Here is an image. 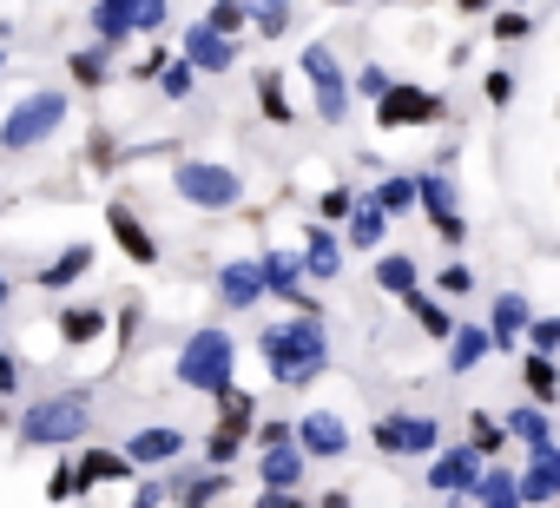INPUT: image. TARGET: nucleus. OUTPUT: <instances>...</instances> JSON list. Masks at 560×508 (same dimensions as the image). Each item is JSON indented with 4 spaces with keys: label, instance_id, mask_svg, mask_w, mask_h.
<instances>
[{
    "label": "nucleus",
    "instance_id": "obj_33",
    "mask_svg": "<svg viewBox=\"0 0 560 508\" xmlns=\"http://www.w3.org/2000/svg\"><path fill=\"white\" fill-rule=\"evenodd\" d=\"M172 495H178V508H211L218 495H224V469H211V475H178V482H165Z\"/></svg>",
    "mask_w": 560,
    "mask_h": 508
},
{
    "label": "nucleus",
    "instance_id": "obj_55",
    "mask_svg": "<svg viewBox=\"0 0 560 508\" xmlns=\"http://www.w3.org/2000/svg\"><path fill=\"white\" fill-rule=\"evenodd\" d=\"M317 508H350V495H343V488H330V495H324Z\"/></svg>",
    "mask_w": 560,
    "mask_h": 508
},
{
    "label": "nucleus",
    "instance_id": "obj_47",
    "mask_svg": "<svg viewBox=\"0 0 560 508\" xmlns=\"http://www.w3.org/2000/svg\"><path fill=\"white\" fill-rule=\"evenodd\" d=\"M284 442H298V423H284V416L257 423V449H284Z\"/></svg>",
    "mask_w": 560,
    "mask_h": 508
},
{
    "label": "nucleus",
    "instance_id": "obj_38",
    "mask_svg": "<svg viewBox=\"0 0 560 508\" xmlns=\"http://www.w3.org/2000/svg\"><path fill=\"white\" fill-rule=\"evenodd\" d=\"M357 205H363V198H357L350 185H330V192L317 198V224H350V218H357Z\"/></svg>",
    "mask_w": 560,
    "mask_h": 508
},
{
    "label": "nucleus",
    "instance_id": "obj_53",
    "mask_svg": "<svg viewBox=\"0 0 560 508\" xmlns=\"http://www.w3.org/2000/svg\"><path fill=\"white\" fill-rule=\"evenodd\" d=\"M132 337H139V304L119 311V350H132Z\"/></svg>",
    "mask_w": 560,
    "mask_h": 508
},
{
    "label": "nucleus",
    "instance_id": "obj_19",
    "mask_svg": "<svg viewBox=\"0 0 560 508\" xmlns=\"http://www.w3.org/2000/svg\"><path fill=\"white\" fill-rule=\"evenodd\" d=\"M402 311H409V324H416L422 337H435V344H448V337L462 331V318L442 304V291H409V298H402Z\"/></svg>",
    "mask_w": 560,
    "mask_h": 508
},
{
    "label": "nucleus",
    "instance_id": "obj_17",
    "mask_svg": "<svg viewBox=\"0 0 560 508\" xmlns=\"http://www.w3.org/2000/svg\"><path fill=\"white\" fill-rule=\"evenodd\" d=\"M527 324H534V304H527L521 291H494V298H488V331H494V350H514V344L527 337Z\"/></svg>",
    "mask_w": 560,
    "mask_h": 508
},
{
    "label": "nucleus",
    "instance_id": "obj_30",
    "mask_svg": "<svg viewBox=\"0 0 560 508\" xmlns=\"http://www.w3.org/2000/svg\"><path fill=\"white\" fill-rule=\"evenodd\" d=\"M250 86H257V113H264L270 126H291V119H298V106L284 100V73H277V67H257Z\"/></svg>",
    "mask_w": 560,
    "mask_h": 508
},
{
    "label": "nucleus",
    "instance_id": "obj_12",
    "mask_svg": "<svg viewBox=\"0 0 560 508\" xmlns=\"http://www.w3.org/2000/svg\"><path fill=\"white\" fill-rule=\"evenodd\" d=\"M264 285H270V298H284L298 318H324V304L304 298V258H291V251H264Z\"/></svg>",
    "mask_w": 560,
    "mask_h": 508
},
{
    "label": "nucleus",
    "instance_id": "obj_1",
    "mask_svg": "<svg viewBox=\"0 0 560 508\" xmlns=\"http://www.w3.org/2000/svg\"><path fill=\"white\" fill-rule=\"evenodd\" d=\"M257 357L270 363V383L284 390H311L324 370H330V337H324V318H291V324H270L257 337Z\"/></svg>",
    "mask_w": 560,
    "mask_h": 508
},
{
    "label": "nucleus",
    "instance_id": "obj_6",
    "mask_svg": "<svg viewBox=\"0 0 560 508\" xmlns=\"http://www.w3.org/2000/svg\"><path fill=\"white\" fill-rule=\"evenodd\" d=\"M298 67H304V80H311L317 119H324V126H343V119H350V100H357V80L337 67V54L317 41V47H304V54H298Z\"/></svg>",
    "mask_w": 560,
    "mask_h": 508
},
{
    "label": "nucleus",
    "instance_id": "obj_2",
    "mask_svg": "<svg viewBox=\"0 0 560 508\" xmlns=\"http://www.w3.org/2000/svg\"><path fill=\"white\" fill-rule=\"evenodd\" d=\"M172 377H178L185 390H198V396H224V390H231V377H237V344H231V331H218V324L191 331V337L178 344Z\"/></svg>",
    "mask_w": 560,
    "mask_h": 508
},
{
    "label": "nucleus",
    "instance_id": "obj_45",
    "mask_svg": "<svg viewBox=\"0 0 560 508\" xmlns=\"http://www.w3.org/2000/svg\"><path fill=\"white\" fill-rule=\"evenodd\" d=\"M527 350H547V357H553V350H560V318H540V311H534V324H527Z\"/></svg>",
    "mask_w": 560,
    "mask_h": 508
},
{
    "label": "nucleus",
    "instance_id": "obj_26",
    "mask_svg": "<svg viewBox=\"0 0 560 508\" xmlns=\"http://www.w3.org/2000/svg\"><path fill=\"white\" fill-rule=\"evenodd\" d=\"M86 272H93V244H67L54 265L34 272V285H40V291H67V285H80Z\"/></svg>",
    "mask_w": 560,
    "mask_h": 508
},
{
    "label": "nucleus",
    "instance_id": "obj_37",
    "mask_svg": "<svg viewBox=\"0 0 560 508\" xmlns=\"http://www.w3.org/2000/svg\"><path fill=\"white\" fill-rule=\"evenodd\" d=\"M488 34H494L501 47H521V41L534 34V14H521V8H494V14H488Z\"/></svg>",
    "mask_w": 560,
    "mask_h": 508
},
{
    "label": "nucleus",
    "instance_id": "obj_59",
    "mask_svg": "<svg viewBox=\"0 0 560 508\" xmlns=\"http://www.w3.org/2000/svg\"><path fill=\"white\" fill-rule=\"evenodd\" d=\"M0 423H14V416H8V403H0Z\"/></svg>",
    "mask_w": 560,
    "mask_h": 508
},
{
    "label": "nucleus",
    "instance_id": "obj_11",
    "mask_svg": "<svg viewBox=\"0 0 560 508\" xmlns=\"http://www.w3.org/2000/svg\"><path fill=\"white\" fill-rule=\"evenodd\" d=\"M298 449H304L311 462H337V455H350V429H343V416H337V409H304V416H298Z\"/></svg>",
    "mask_w": 560,
    "mask_h": 508
},
{
    "label": "nucleus",
    "instance_id": "obj_25",
    "mask_svg": "<svg viewBox=\"0 0 560 508\" xmlns=\"http://www.w3.org/2000/svg\"><path fill=\"white\" fill-rule=\"evenodd\" d=\"M508 416V436L514 442H527V449H547L553 442V423H547V403H534V396H521L514 409H501Z\"/></svg>",
    "mask_w": 560,
    "mask_h": 508
},
{
    "label": "nucleus",
    "instance_id": "obj_50",
    "mask_svg": "<svg viewBox=\"0 0 560 508\" xmlns=\"http://www.w3.org/2000/svg\"><path fill=\"white\" fill-rule=\"evenodd\" d=\"M429 224H435V238H442V244H468V218H462V211H448V218H429Z\"/></svg>",
    "mask_w": 560,
    "mask_h": 508
},
{
    "label": "nucleus",
    "instance_id": "obj_3",
    "mask_svg": "<svg viewBox=\"0 0 560 508\" xmlns=\"http://www.w3.org/2000/svg\"><path fill=\"white\" fill-rule=\"evenodd\" d=\"M93 429V390H60V396H40L34 409H21L14 436L27 449H60V442H80Z\"/></svg>",
    "mask_w": 560,
    "mask_h": 508
},
{
    "label": "nucleus",
    "instance_id": "obj_63",
    "mask_svg": "<svg viewBox=\"0 0 560 508\" xmlns=\"http://www.w3.org/2000/svg\"><path fill=\"white\" fill-rule=\"evenodd\" d=\"M553 185H560V172H553Z\"/></svg>",
    "mask_w": 560,
    "mask_h": 508
},
{
    "label": "nucleus",
    "instance_id": "obj_16",
    "mask_svg": "<svg viewBox=\"0 0 560 508\" xmlns=\"http://www.w3.org/2000/svg\"><path fill=\"white\" fill-rule=\"evenodd\" d=\"M521 501H527V508L560 501V449H553V442H547V449H527V462H521Z\"/></svg>",
    "mask_w": 560,
    "mask_h": 508
},
{
    "label": "nucleus",
    "instance_id": "obj_32",
    "mask_svg": "<svg viewBox=\"0 0 560 508\" xmlns=\"http://www.w3.org/2000/svg\"><path fill=\"white\" fill-rule=\"evenodd\" d=\"M106 318H113V311H100V304H73V311H60V344H67V350L93 344V337L106 331Z\"/></svg>",
    "mask_w": 560,
    "mask_h": 508
},
{
    "label": "nucleus",
    "instance_id": "obj_29",
    "mask_svg": "<svg viewBox=\"0 0 560 508\" xmlns=\"http://www.w3.org/2000/svg\"><path fill=\"white\" fill-rule=\"evenodd\" d=\"M211 403H218V429H224V436H257V396H250V390L231 383V390L211 396Z\"/></svg>",
    "mask_w": 560,
    "mask_h": 508
},
{
    "label": "nucleus",
    "instance_id": "obj_61",
    "mask_svg": "<svg viewBox=\"0 0 560 508\" xmlns=\"http://www.w3.org/2000/svg\"><path fill=\"white\" fill-rule=\"evenodd\" d=\"M376 8H396V0H376Z\"/></svg>",
    "mask_w": 560,
    "mask_h": 508
},
{
    "label": "nucleus",
    "instance_id": "obj_52",
    "mask_svg": "<svg viewBox=\"0 0 560 508\" xmlns=\"http://www.w3.org/2000/svg\"><path fill=\"white\" fill-rule=\"evenodd\" d=\"M14 390H21V357L0 350V396H14Z\"/></svg>",
    "mask_w": 560,
    "mask_h": 508
},
{
    "label": "nucleus",
    "instance_id": "obj_28",
    "mask_svg": "<svg viewBox=\"0 0 560 508\" xmlns=\"http://www.w3.org/2000/svg\"><path fill=\"white\" fill-rule=\"evenodd\" d=\"M73 469H80V488H100V482H126V475H132L139 462H132L126 449H86V455H80Z\"/></svg>",
    "mask_w": 560,
    "mask_h": 508
},
{
    "label": "nucleus",
    "instance_id": "obj_40",
    "mask_svg": "<svg viewBox=\"0 0 560 508\" xmlns=\"http://www.w3.org/2000/svg\"><path fill=\"white\" fill-rule=\"evenodd\" d=\"M67 73H73L80 86H100V80H106V47H80V54L67 60Z\"/></svg>",
    "mask_w": 560,
    "mask_h": 508
},
{
    "label": "nucleus",
    "instance_id": "obj_20",
    "mask_svg": "<svg viewBox=\"0 0 560 508\" xmlns=\"http://www.w3.org/2000/svg\"><path fill=\"white\" fill-rule=\"evenodd\" d=\"M481 357H494V331H488V324H475V318H462V331L448 337V377L481 370Z\"/></svg>",
    "mask_w": 560,
    "mask_h": 508
},
{
    "label": "nucleus",
    "instance_id": "obj_31",
    "mask_svg": "<svg viewBox=\"0 0 560 508\" xmlns=\"http://www.w3.org/2000/svg\"><path fill=\"white\" fill-rule=\"evenodd\" d=\"M389 218H409V211H422V178H409V172H389L376 192H370Z\"/></svg>",
    "mask_w": 560,
    "mask_h": 508
},
{
    "label": "nucleus",
    "instance_id": "obj_22",
    "mask_svg": "<svg viewBox=\"0 0 560 508\" xmlns=\"http://www.w3.org/2000/svg\"><path fill=\"white\" fill-rule=\"evenodd\" d=\"M370 278H376V291H383V298H409V291H422V265L409 258V251H376Z\"/></svg>",
    "mask_w": 560,
    "mask_h": 508
},
{
    "label": "nucleus",
    "instance_id": "obj_10",
    "mask_svg": "<svg viewBox=\"0 0 560 508\" xmlns=\"http://www.w3.org/2000/svg\"><path fill=\"white\" fill-rule=\"evenodd\" d=\"M481 469H488V455H481L475 442H455V449H435V455H429V488H435V495H475V482H481Z\"/></svg>",
    "mask_w": 560,
    "mask_h": 508
},
{
    "label": "nucleus",
    "instance_id": "obj_8",
    "mask_svg": "<svg viewBox=\"0 0 560 508\" xmlns=\"http://www.w3.org/2000/svg\"><path fill=\"white\" fill-rule=\"evenodd\" d=\"M442 119H448V100H442V93H429V86H409V80H396V86L376 100V126H383V132L442 126Z\"/></svg>",
    "mask_w": 560,
    "mask_h": 508
},
{
    "label": "nucleus",
    "instance_id": "obj_18",
    "mask_svg": "<svg viewBox=\"0 0 560 508\" xmlns=\"http://www.w3.org/2000/svg\"><path fill=\"white\" fill-rule=\"evenodd\" d=\"M343 238L330 231V224H311L304 231V278H317V285H330V278H343Z\"/></svg>",
    "mask_w": 560,
    "mask_h": 508
},
{
    "label": "nucleus",
    "instance_id": "obj_46",
    "mask_svg": "<svg viewBox=\"0 0 560 508\" xmlns=\"http://www.w3.org/2000/svg\"><path fill=\"white\" fill-rule=\"evenodd\" d=\"M250 27H257L264 41H284V34H291V8H264V14H250Z\"/></svg>",
    "mask_w": 560,
    "mask_h": 508
},
{
    "label": "nucleus",
    "instance_id": "obj_39",
    "mask_svg": "<svg viewBox=\"0 0 560 508\" xmlns=\"http://www.w3.org/2000/svg\"><path fill=\"white\" fill-rule=\"evenodd\" d=\"M205 21H211L218 34H231V41H237V34L250 27V8H244V0H211V14H205Z\"/></svg>",
    "mask_w": 560,
    "mask_h": 508
},
{
    "label": "nucleus",
    "instance_id": "obj_35",
    "mask_svg": "<svg viewBox=\"0 0 560 508\" xmlns=\"http://www.w3.org/2000/svg\"><path fill=\"white\" fill-rule=\"evenodd\" d=\"M501 501H521V475H508V469H481V482H475V508H501Z\"/></svg>",
    "mask_w": 560,
    "mask_h": 508
},
{
    "label": "nucleus",
    "instance_id": "obj_23",
    "mask_svg": "<svg viewBox=\"0 0 560 508\" xmlns=\"http://www.w3.org/2000/svg\"><path fill=\"white\" fill-rule=\"evenodd\" d=\"M304 469H311V455H304L298 442H284V449H264L257 482H264V488H298V482H304Z\"/></svg>",
    "mask_w": 560,
    "mask_h": 508
},
{
    "label": "nucleus",
    "instance_id": "obj_34",
    "mask_svg": "<svg viewBox=\"0 0 560 508\" xmlns=\"http://www.w3.org/2000/svg\"><path fill=\"white\" fill-rule=\"evenodd\" d=\"M468 442H475L481 455H501V449H508V416H494V409H468Z\"/></svg>",
    "mask_w": 560,
    "mask_h": 508
},
{
    "label": "nucleus",
    "instance_id": "obj_60",
    "mask_svg": "<svg viewBox=\"0 0 560 508\" xmlns=\"http://www.w3.org/2000/svg\"><path fill=\"white\" fill-rule=\"evenodd\" d=\"M501 508H527V501H501Z\"/></svg>",
    "mask_w": 560,
    "mask_h": 508
},
{
    "label": "nucleus",
    "instance_id": "obj_57",
    "mask_svg": "<svg viewBox=\"0 0 560 508\" xmlns=\"http://www.w3.org/2000/svg\"><path fill=\"white\" fill-rule=\"evenodd\" d=\"M0 304H8V278H0Z\"/></svg>",
    "mask_w": 560,
    "mask_h": 508
},
{
    "label": "nucleus",
    "instance_id": "obj_24",
    "mask_svg": "<svg viewBox=\"0 0 560 508\" xmlns=\"http://www.w3.org/2000/svg\"><path fill=\"white\" fill-rule=\"evenodd\" d=\"M521 396H534V403H560V363L547 357V350H527L521 357Z\"/></svg>",
    "mask_w": 560,
    "mask_h": 508
},
{
    "label": "nucleus",
    "instance_id": "obj_56",
    "mask_svg": "<svg viewBox=\"0 0 560 508\" xmlns=\"http://www.w3.org/2000/svg\"><path fill=\"white\" fill-rule=\"evenodd\" d=\"M244 8H250V14H264V8H291V0H244Z\"/></svg>",
    "mask_w": 560,
    "mask_h": 508
},
{
    "label": "nucleus",
    "instance_id": "obj_9",
    "mask_svg": "<svg viewBox=\"0 0 560 508\" xmlns=\"http://www.w3.org/2000/svg\"><path fill=\"white\" fill-rule=\"evenodd\" d=\"M93 34L100 41H132V34H159L165 27V0H93Z\"/></svg>",
    "mask_w": 560,
    "mask_h": 508
},
{
    "label": "nucleus",
    "instance_id": "obj_49",
    "mask_svg": "<svg viewBox=\"0 0 560 508\" xmlns=\"http://www.w3.org/2000/svg\"><path fill=\"white\" fill-rule=\"evenodd\" d=\"M165 67H172V54H165V47H152V54H139L132 80H165Z\"/></svg>",
    "mask_w": 560,
    "mask_h": 508
},
{
    "label": "nucleus",
    "instance_id": "obj_43",
    "mask_svg": "<svg viewBox=\"0 0 560 508\" xmlns=\"http://www.w3.org/2000/svg\"><path fill=\"white\" fill-rule=\"evenodd\" d=\"M435 291H442V298H468V291H475V272H468L462 258H448V265L435 272Z\"/></svg>",
    "mask_w": 560,
    "mask_h": 508
},
{
    "label": "nucleus",
    "instance_id": "obj_36",
    "mask_svg": "<svg viewBox=\"0 0 560 508\" xmlns=\"http://www.w3.org/2000/svg\"><path fill=\"white\" fill-rule=\"evenodd\" d=\"M455 205H462L455 178H448V172H422V211H429V218H448Z\"/></svg>",
    "mask_w": 560,
    "mask_h": 508
},
{
    "label": "nucleus",
    "instance_id": "obj_21",
    "mask_svg": "<svg viewBox=\"0 0 560 508\" xmlns=\"http://www.w3.org/2000/svg\"><path fill=\"white\" fill-rule=\"evenodd\" d=\"M126 455H132L139 469H159V462H178V455H185V436L165 429V423H152V429H132V436H126Z\"/></svg>",
    "mask_w": 560,
    "mask_h": 508
},
{
    "label": "nucleus",
    "instance_id": "obj_48",
    "mask_svg": "<svg viewBox=\"0 0 560 508\" xmlns=\"http://www.w3.org/2000/svg\"><path fill=\"white\" fill-rule=\"evenodd\" d=\"M389 86H396V80H389L383 67H363V73H357V100H370V106H376V100H383Z\"/></svg>",
    "mask_w": 560,
    "mask_h": 508
},
{
    "label": "nucleus",
    "instance_id": "obj_42",
    "mask_svg": "<svg viewBox=\"0 0 560 508\" xmlns=\"http://www.w3.org/2000/svg\"><path fill=\"white\" fill-rule=\"evenodd\" d=\"M481 100H488L494 113H508V106H514V73H508V67H494V73H481Z\"/></svg>",
    "mask_w": 560,
    "mask_h": 508
},
{
    "label": "nucleus",
    "instance_id": "obj_15",
    "mask_svg": "<svg viewBox=\"0 0 560 508\" xmlns=\"http://www.w3.org/2000/svg\"><path fill=\"white\" fill-rule=\"evenodd\" d=\"M257 298H270L264 258H231V265L218 272V311H250Z\"/></svg>",
    "mask_w": 560,
    "mask_h": 508
},
{
    "label": "nucleus",
    "instance_id": "obj_14",
    "mask_svg": "<svg viewBox=\"0 0 560 508\" xmlns=\"http://www.w3.org/2000/svg\"><path fill=\"white\" fill-rule=\"evenodd\" d=\"M106 231H113V244L126 251L132 265H159V238L145 231V218L132 211V198H113L106 205Z\"/></svg>",
    "mask_w": 560,
    "mask_h": 508
},
{
    "label": "nucleus",
    "instance_id": "obj_4",
    "mask_svg": "<svg viewBox=\"0 0 560 508\" xmlns=\"http://www.w3.org/2000/svg\"><path fill=\"white\" fill-rule=\"evenodd\" d=\"M172 192L191 211H231V205H244V178L231 165H218V159H178L172 165Z\"/></svg>",
    "mask_w": 560,
    "mask_h": 508
},
{
    "label": "nucleus",
    "instance_id": "obj_13",
    "mask_svg": "<svg viewBox=\"0 0 560 508\" xmlns=\"http://www.w3.org/2000/svg\"><path fill=\"white\" fill-rule=\"evenodd\" d=\"M178 54H185L198 73H231V67H237V41H231V34H218L211 21H191V27H185V41H178Z\"/></svg>",
    "mask_w": 560,
    "mask_h": 508
},
{
    "label": "nucleus",
    "instance_id": "obj_51",
    "mask_svg": "<svg viewBox=\"0 0 560 508\" xmlns=\"http://www.w3.org/2000/svg\"><path fill=\"white\" fill-rule=\"evenodd\" d=\"M250 508H311V501H304L298 488H264V495H257Z\"/></svg>",
    "mask_w": 560,
    "mask_h": 508
},
{
    "label": "nucleus",
    "instance_id": "obj_5",
    "mask_svg": "<svg viewBox=\"0 0 560 508\" xmlns=\"http://www.w3.org/2000/svg\"><path fill=\"white\" fill-rule=\"evenodd\" d=\"M67 126V93H27L14 100V113L0 119V152H34Z\"/></svg>",
    "mask_w": 560,
    "mask_h": 508
},
{
    "label": "nucleus",
    "instance_id": "obj_54",
    "mask_svg": "<svg viewBox=\"0 0 560 508\" xmlns=\"http://www.w3.org/2000/svg\"><path fill=\"white\" fill-rule=\"evenodd\" d=\"M455 14H468V21H488V14H494V0H455Z\"/></svg>",
    "mask_w": 560,
    "mask_h": 508
},
{
    "label": "nucleus",
    "instance_id": "obj_44",
    "mask_svg": "<svg viewBox=\"0 0 560 508\" xmlns=\"http://www.w3.org/2000/svg\"><path fill=\"white\" fill-rule=\"evenodd\" d=\"M237 455H244V436H224V429L205 436V462H211V469H231Z\"/></svg>",
    "mask_w": 560,
    "mask_h": 508
},
{
    "label": "nucleus",
    "instance_id": "obj_58",
    "mask_svg": "<svg viewBox=\"0 0 560 508\" xmlns=\"http://www.w3.org/2000/svg\"><path fill=\"white\" fill-rule=\"evenodd\" d=\"M324 8H350V0H324Z\"/></svg>",
    "mask_w": 560,
    "mask_h": 508
},
{
    "label": "nucleus",
    "instance_id": "obj_7",
    "mask_svg": "<svg viewBox=\"0 0 560 508\" xmlns=\"http://www.w3.org/2000/svg\"><path fill=\"white\" fill-rule=\"evenodd\" d=\"M370 442L383 455H435L442 449V423L422 416V409H389V416L370 423Z\"/></svg>",
    "mask_w": 560,
    "mask_h": 508
},
{
    "label": "nucleus",
    "instance_id": "obj_41",
    "mask_svg": "<svg viewBox=\"0 0 560 508\" xmlns=\"http://www.w3.org/2000/svg\"><path fill=\"white\" fill-rule=\"evenodd\" d=\"M191 86H198V67L178 54V60L165 67V80H159V93H165V100H191Z\"/></svg>",
    "mask_w": 560,
    "mask_h": 508
},
{
    "label": "nucleus",
    "instance_id": "obj_27",
    "mask_svg": "<svg viewBox=\"0 0 560 508\" xmlns=\"http://www.w3.org/2000/svg\"><path fill=\"white\" fill-rule=\"evenodd\" d=\"M383 238H389V211H383L376 198H363L357 218L343 224V244H350V251H383Z\"/></svg>",
    "mask_w": 560,
    "mask_h": 508
},
{
    "label": "nucleus",
    "instance_id": "obj_62",
    "mask_svg": "<svg viewBox=\"0 0 560 508\" xmlns=\"http://www.w3.org/2000/svg\"><path fill=\"white\" fill-rule=\"evenodd\" d=\"M0 67H8V54H0Z\"/></svg>",
    "mask_w": 560,
    "mask_h": 508
}]
</instances>
